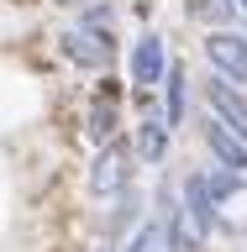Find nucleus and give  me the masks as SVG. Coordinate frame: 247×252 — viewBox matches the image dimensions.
<instances>
[{"label":"nucleus","mask_w":247,"mask_h":252,"mask_svg":"<svg viewBox=\"0 0 247 252\" xmlns=\"http://www.w3.org/2000/svg\"><path fill=\"white\" fill-rule=\"evenodd\" d=\"M147 216H153V205H147V184H132L126 194L106 200V210H100V242H116V247H121V242L137 231Z\"/></svg>","instance_id":"obj_9"},{"label":"nucleus","mask_w":247,"mask_h":252,"mask_svg":"<svg viewBox=\"0 0 247 252\" xmlns=\"http://www.w3.org/2000/svg\"><path fill=\"white\" fill-rule=\"evenodd\" d=\"M237 27H242V37H247V11H242V21H237Z\"/></svg>","instance_id":"obj_17"},{"label":"nucleus","mask_w":247,"mask_h":252,"mask_svg":"<svg viewBox=\"0 0 247 252\" xmlns=\"http://www.w3.org/2000/svg\"><path fill=\"white\" fill-rule=\"evenodd\" d=\"M126 21L132 27H158V0H126Z\"/></svg>","instance_id":"obj_15"},{"label":"nucleus","mask_w":247,"mask_h":252,"mask_svg":"<svg viewBox=\"0 0 247 252\" xmlns=\"http://www.w3.org/2000/svg\"><path fill=\"white\" fill-rule=\"evenodd\" d=\"M90 252H121V247H116V242H95Z\"/></svg>","instance_id":"obj_16"},{"label":"nucleus","mask_w":247,"mask_h":252,"mask_svg":"<svg viewBox=\"0 0 247 252\" xmlns=\"http://www.w3.org/2000/svg\"><path fill=\"white\" fill-rule=\"evenodd\" d=\"M132 147H137V158H142V168H147V173H163L174 163L179 137L169 131L163 116H147V121H132Z\"/></svg>","instance_id":"obj_10"},{"label":"nucleus","mask_w":247,"mask_h":252,"mask_svg":"<svg viewBox=\"0 0 247 252\" xmlns=\"http://www.w3.org/2000/svg\"><path fill=\"white\" fill-rule=\"evenodd\" d=\"M47 53L69 68V74H110V68H121L126 58V37L121 27H84V21H58V27L47 32Z\"/></svg>","instance_id":"obj_1"},{"label":"nucleus","mask_w":247,"mask_h":252,"mask_svg":"<svg viewBox=\"0 0 247 252\" xmlns=\"http://www.w3.org/2000/svg\"><path fill=\"white\" fill-rule=\"evenodd\" d=\"M179 21L195 32H221V27H237L242 11H237V0H179Z\"/></svg>","instance_id":"obj_11"},{"label":"nucleus","mask_w":247,"mask_h":252,"mask_svg":"<svg viewBox=\"0 0 247 252\" xmlns=\"http://www.w3.org/2000/svg\"><path fill=\"white\" fill-rule=\"evenodd\" d=\"M142 158L137 147H132V131H126L121 142H110V147H100V153L84 158V173H79V189H84V200L106 205L116 200V194H126L132 184H142Z\"/></svg>","instance_id":"obj_2"},{"label":"nucleus","mask_w":247,"mask_h":252,"mask_svg":"<svg viewBox=\"0 0 247 252\" xmlns=\"http://www.w3.org/2000/svg\"><path fill=\"white\" fill-rule=\"evenodd\" d=\"M174 37L163 27H137L126 37V58H121V74L132 90H163L169 79V63H174Z\"/></svg>","instance_id":"obj_3"},{"label":"nucleus","mask_w":247,"mask_h":252,"mask_svg":"<svg viewBox=\"0 0 247 252\" xmlns=\"http://www.w3.org/2000/svg\"><path fill=\"white\" fill-rule=\"evenodd\" d=\"M200 173H205V189L216 194V205L232 216V205L237 200H247V173H232V168H216V163H200Z\"/></svg>","instance_id":"obj_13"},{"label":"nucleus","mask_w":247,"mask_h":252,"mask_svg":"<svg viewBox=\"0 0 247 252\" xmlns=\"http://www.w3.org/2000/svg\"><path fill=\"white\" fill-rule=\"evenodd\" d=\"M158 100H163V121H169V131H174V137H184L189 126H195V110H200V100H195V68H189L184 53H174L169 79H163Z\"/></svg>","instance_id":"obj_7"},{"label":"nucleus","mask_w":247,"mask_h":252,"mask_svg":"<svg viewBox=\"0 0 247 252\" xmlns=\"http://www.w3.org/2000/svg\"><path fill=\"white\" fill-rule=\"evenodd\" d=\"M237 11H247V0H237Z\"/></svg>","instance_id":"obj_18"},{"label":"nucleus","mask_w":247,"mask_h":252,"mask_svg":"<svg viewBox=\"0 0 247 252\" xmlns=\"http://www.w3.org/2000/svg\"><path fill=\"white\" fill-rule=\"evenodd\" d=\"M121 252H169V236H163V220H158V216H147V220L137 226V231H132V236L121 242Z\"/></svg>","instance_id":"obj_14"},{"label":"nucleus","mask_w":247,"mask_h":252,"mask_svg":"<svg viewBox=\"0 0 247 252\" xmlns=\"http://www.w3.org/2000/svg\"><path fill=\"white\" fill-rule=\"evenodd\" d=\"M195 53H200V63L211 68V74H221V79H232V84L247 90V37H242V27L200 32Z\"/></svg>","instance_id":"obj_6"},{"label":"nucleus","mask_w":247,"mask_h":252,"mask_svg":"<svg viewBox=\"0 0 247 252\" xmlns=\"http://www.w3.org/2000/svg\"><path fill=\"white\" fill-rule=\"evenodd\" d=\"M132 131V110L121 100H100V94H79V110H74V137L84 142V153H100L110 142H121Z\"/></svg>","instance_id":"obj_4"},{"label":"nucleus","mask_w":247,"mask_h":252,"mask_svg":"<svg viewBox=\"0 0 247 252\" xmlns=\"http://www.w3.org/2000/svg\"><path fill=\"white\" fill-rule=\"evenodd\" d=\"M195 100H200L205 116H216L221 126H232L237 137L247 142V90L242 84H232V79H221V74H195Z\"/></svg>","instance_id":"obj_5"},{"label":"nucleus","mask_w":247,"mask_h":252,"mask_svg":"<svg viewBox=\"0 0 247 252\" xmlns=\"http://www.w3.org/2000/svg\"><path fill=\"white\" fill-rule=\"evenodd\" d=\"M163 236H169V252H205L211 247V231L189 216L184 205H174L169 216H163Z\"/></svg>","instance_id":"obj_12"},{"label":"nucleus","mask_w":247,"mask_h":252,"mask_svg":"<svg viewBox=\"0 0 247 252\" xmlns=\"http://www.w3.org/2000/svg\"><path fill=\"white\" fill-rule=\"evenodd\" d=\"M195 142H200L205 163H216V168H232V173H247V142L237 137L232 126H221L216 116L195 110Z\"/></svg>","instance_id":"obj_8"}]
</instances>
